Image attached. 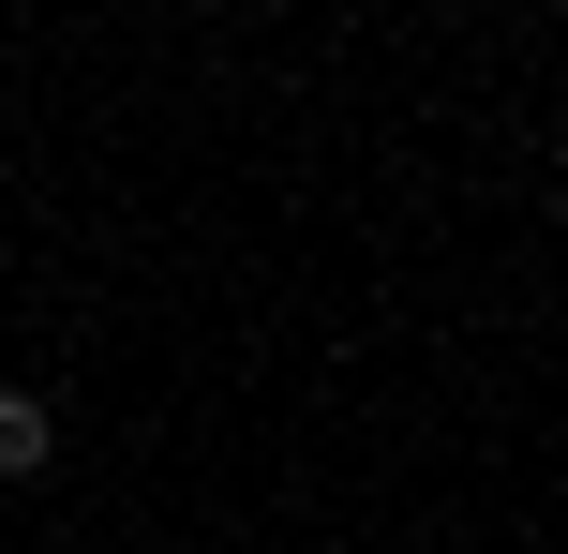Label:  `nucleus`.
I'll return each instance as SVG.
<instances>
[{
	"instance_id": "nucleus-1",
	"label": "nucleus",
	"mask_w": 568,
	"mask_h": 554,
	"mask_svg": "<svg viewBox=\"0 0 568 554\" xmlns=\"http://www.w3.org/2000/svg\"><path fill=\"white\" fill-rule=\"evenodd\" d=\"M45 465V405H30V390H0V480H30Z\"/></svg>"
}]
</instances>
